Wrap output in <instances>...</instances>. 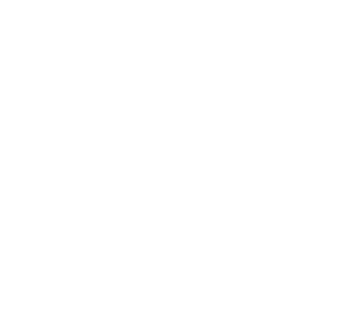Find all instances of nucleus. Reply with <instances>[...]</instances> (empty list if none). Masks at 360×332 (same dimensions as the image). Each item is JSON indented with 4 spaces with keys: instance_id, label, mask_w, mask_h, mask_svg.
I'll return each mask as SVG.
<instances>
[]
</instances>
